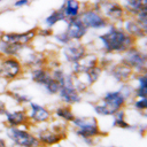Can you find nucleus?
Instances as JSON below:
<instances>
[{
	"label": "nucleus",
	"instance_id": "17",
	"mask_svg": "<svg viewBox=\"0 0 147 147\" xmlns=\"http://www.w3.org/2000/svg\"><path fill=\"white\" fill-rule=\"evenodd\" d=\"M64 32L67 33V36L69 37L71 41H82L87 34L88 30L82 23V21L77 17V18H72L65 22Z\"/></svg>",
	"mask_w": 147,
	"mask_h": 147
},
{
	"label": "nucleus",
	"instance_id": "32",
	"mask_svg": "<svg viewBox=\"0 0 147 147\" xmlns=\"http://www.w3.org/2000/svg\"><path fill=\"white\" fill-rule=\"evenodd\" d=\"M131 106L133 107L134 110L145 115V111L147 109V99L146 98H133L131 100Z\"/></svg>",
	"mask_w": 147,
	"mask_h": 147
},
{
	"label": "nucleus",
	"instance_id": "39",
	"mask_svg": "<svg viewBox=\"0 0 147 147\" xmlns=\"http://www.w3.org/2000/svg\"><path fill=\"white\" fill-rule=\"evenodd\" d=\"M0 147H9L7 145V141L3 139V138H0Z\"/></svg>",
	"mask_w": 147,
	"mask_h": 147
},
{
	"label": "nucleus",
	"instance_id": "18",
	"mask_svg": "<svg viewBox=\"0 0 147 147\" xmlns=\"http://www.w3.org/2000/svg\"><path fill=\"white\" fill-rule=\"evenodd\" d=\"M119 25L123 28V30L133 37L137 41H140L142 39H146L147 36V30L144 29L133 16H125L124 20L119 23Z\"/></svg>",
	"mask_w": 147,
	"mask_h": 147
},
{
	"label": "nucleus",
	"instance_id": "4",
	"mask_svg": "<svg viewBox=\"0 0 147 147\" xmlns=\"http://www.w3.org/2000/svg\"><path fill=\"white\" fill-rule=\"evenodd\" d=\"M88 5L100 11L102 16L113 24H119L126 16L123 7L117 0H93Z\"/></svg>",
	"mask_w": 147,
	"mask_h": 147
},
{
	"label": "nucleus",
	"instance_id": "37",
	"mask_svg": "<svg viewBox=\"0 0 147 147\" xmlns=\"http://www.w3.org/2000/svg\"><path fill=\"white\" fill-rule=\"evenodd\" d=\"M32 0H15L13 3L14 8H23V7H28L30 6Z\"/></svg>",
	"mask_w": 147,
	"mask_h": 147
},
{
	"label": "nucleus",
	"instance_id": "14",
	"mask_svg": "<svg viewBox=\"0 0 147 147\" xmlns=\"http://www.w3.org/2000/svg\"><path fill=\"white\" fill-rule=\"evenodd\" d=\"M107 72V75L116 83L118 84H124V83H129L132 80L134 72L125 64H123L122 62H115L113 63L107 70H105Z\"/></svg>",
	"mask_w": 147,
	"mask_h": 147
},
{
	"label": "nucleus",
	"instance_id": "30",
	"mask_svg": "<svg viewBox=\"0 0 147 147\" xmlns=\"http://www.w3.org/2000/svg\"><path fill=\"white\" fill-rule=\"evenodd\" d=\"M41 88H42L44 92H45L46 94H48V95H57V93H59V91H60V84H59L55 79L51 78Z\"/></svg>",
	"mask_w": 147,
	"mask_h": 147
},
{
	"label": "nucleus",
	"instance_id": "9",
	"mask_svg": "<svg viewBox=\"0 0 147 147\" xmlns=\"http://www.w3.org/2000/svg\"><path fill=\"white\" fill-rule=\"evenodd\" d=\"M78 18L87 28V30L92 31H103L109 24V22L102 16V14L92 8L88 3L84 5V8L79 14Z\"/></svg>",
	"mask_w": 147,
	"mask_h": 147
},
{
	"label": "nucleus",
	"instance_id": "28",
	"mask_svg": "<svg viewBox=\"0 0 147 147\" xmlns=\"http://www.w3.org/2000/svg\"><path fill=\"white\" fill-rule=\"evenodd\" d=\"M103 69L100 65H95L93 68H91L90 70H87L83 76H80L83 78V80L86 83V85L88 87H91L92 85H94L103 75Z\"/></svg>",
	"mask_w": 147,
	"mask_h": 147
},
{
	"label": "nucleus",
	"instance_id": "38",
	"mask_svg": "<svg viewBox=\"0 0 147 147\" xmlns=\"http://www.w3.org/2000/svg\"><path fill=\"white\" fill-rule=\"evenodd\" d=\"M7 110H8V109H7V106H6L5 101L0 99V116H3Z\"/></svg>",
	"mask_w": 147,
	"mask_h": 147
},
{
	"label": "nucleus",
	"instance_id": "40",
	"mask_svg": "<svg viewBox=\"0 0 147 147\" xmlns=\"http://www.w3.org/2000/svg\"><path fill=\"white\" fill-rule=\"evenodd\" d=\"M10 147H20V146H15V145H10Z\"/></svg>",
	"mask_w": 147,
	"mask_h": 147
},
{
	"label": "nucleus",
	"instance_id": "16",
	"mask_svg": "<svg viewBox=\"0 0 147 147\" xmlns=\"http://www.w3.org/2000/svg\"><path fill=\"white\" fill-rule=\"evenodd\" d=\"M3 116L6 126H30L28 111L24 107H20L13 110L8 109Z\"/></svg>",
	"mask_w": 147,
	"mask_h": 147
},
{
	"label": "nucleus",
	"instance_id": "27",
	"mask_svg": "<svg viewBox=\"0 0 147 147\" xmlns=\"http://www.w3.org/2000/svg\"><path fill=\"white\" fill-rule=\"evenodd\" d=\"M26 47L17 44H9L0 40V57H7V56H18L21 51Z\"/></svg>",
	"mask_w": 147,
	"mask_h": 147
},
{
	"label": "nucleus",
	"instance_id": "3",
	"mask_svg": "<svg viewBox=\"0 0 147 147\" xmlns=\"http://www.w3.org/2000/svg\"><path fill=\"white\" fill-rule=\"evenodd\" d=\"M127 100L121 93L119 90H110L107 91L99 102L92 105L93 111L101 117L113 116L117 110L125 108Z\"/></svg>",
	"mask_w": 147,
	"mask_h": 147
},
{
	"label": "nucleus",
	"instance_id": "25",
	"mask_svg": "<svg viewBox=\"0 0 147 147\" xmlns=\"http://www.w3.org/2000/svg\"><path fill=\"white\" fill-rule=\"evenodd\" d=\"M111 126L113 127H117V129H122V130H132V129L136 127V126H133L132 124H130L126 121V111H125L124 108L117 110L113 115Z\"/></svg>",
	"mask_w": 147,
	"mask_h": 147
},
{
	"label": "nucleus",
	"instance_id": "7",
	"mask_svg": "<svg viewBox=\"0 0 147 147\" xmlns=\"http://www.w3.org/2000/svg\"><path fill=\"white\" fill-rule=\"evenodd\" d=\"M25 68L17 56L0 57V80L14 82L23 77Z\"/></svg>",
	"mask_w": 147,
	"mask_h": 147
},
{
	"label": "nucleus",
	"instance_id": "26",
	"mask_svg": "<svg viewBox=\"0 0 147 147\" xmlns=\"http://www.w3.org/2000/svg\"><path fill=\"white\" fill-rule=\"evenodd\" d=\"M5 94L7 96H9L11 100L15 101V103L20 107H24V106H28L32 99L31 96L28 94V93H24L23 91L21 90H8L5 92Z\"/></svg>",
	"mask_w": 147,
	"mask_h": 147
},
{
	"label": "nucleus",
	"instance_id": "11",
	"mask_svg": "<svg viewBox=\"0 0 147 147\" xmlns=\"http://www.w3.org/2000/svg\"><path fill=\"white\" fill-rule=\"evenodd\" d=\"M87 52H88V48L83 41H70L67 45L61 47L60 54L63 61L67 64L71 65L78 62L79 60H82L87 54Z\"/></svg>",
	"mask_w": 147,
	"mask_h": 147
},
{
	"label": "nucleus",
	"instance_id": "36",
	"mask_svg": "<svg viewBox=\"0 0 147 147\" xmlns=\"http://www.w3.org/2000/svg\"><path fill=\"white\" fill-rule=\"evenodd\" d=\"M136 20H137V22L144 28V29H146L147 30V10H145V11H141V13H139V14H137L136 16H133Z\"/></svg>",
	"mask_w": 147,
	"mask_h": 147
},
{
	"label": "nucleus",
	"instance_id": "42",
	"mask_svg": "<svg viewBox=\"0 0 147 147\" xmlns=\"http://www.w3.org/2000/svg\"><path fill=\"white\" fill-rule=\"evenodd\" d=\"M110 147H115V146H110Z\"/></svg>",
	"mask_w": 147,
	"mask_h": 147
},
{
	"label": "nucleus",
	"instance_id": "21",
	"mask_svg": "<svg viewBox=\"0 0 147 147\" xmlns=\"http://www.w3.org/2000/svg\"><path fill=\"white\" fill-rule=\"evenodd\" d=\"M124 9L126 16H136L147 10V0H117Z\"/></svg>",
	"mask_w": 147,
	"mask_h": 147
},
{
	"label": "nucleus",
	"instance_id": "24",
	"mask_svg": "<svg viewBox=\"0 0 147 147\" xmlns=\"http://www.w3.org/2000/svg\"><path fill=\"white\" fill-rule=\"evenodd\" d=\"M132 80H134V98H146L147 95V77L146 72L134 74Z\"/></svg>",
	"mask_w": 147,
	"mask_h": 147
},
{
	"label": "nucleus",
	"instance_id": "33",
	"mask_svg": "<svg viewBox=\"0 0 147 147\" xmlns=\"http://www.w3.org/2000/svg\"><path fill=\"white\" fill-rule=\"evenodd\" d=\"M52 38H53V39H54V41H55L57 45H60L61 47H62V46H64V45H67L68 42H70V41H71V40L69 39V37L67 36V33L64 32V30H61V31H57V32H55V31H54V33H53Z\"/></svg>",
	"mask_w": 147,
	"mask_h": 147
},
{
	"label": "nucleus",
	"instance_id": "22",
	"mask_svg": "<svg viewBox=\"0 0 147 147\" xmlns=\"http://www.w3.org/2000/svg\"><path fill=\"white\" fill-rule=\"evenodd\" d=\"M29 76H30V79L32 80V83H34L39 87H42L52 78L51 70L47 67L30 69L29 70Z\"/></svg>",
	"mask_w": 147,
	"mask_h": 147
},
{
	"label": "nucleus",
	"instance_id": "19",
	"mask_svg": "<svg viewBox=\"0 0 147 147\" xmlns=\"http://www.w3.org/2000/svg\"><path fill=\"white\" fill-rule=\"evenodd\" d=\"M98 62H99V55H96L95 53L87 52V54L82 60L70 65V72L76 76H83L87 70L98 65Z\"/></svg>",
	"mask_w": 147,
	"mask_h": 147
},
{
	"label": "nucleus",
	"instance_id": "2",
	"mask_svg": "<svg viewBox=\"0 0 147 147\" xmlns=\"http://www.w3.org/2000/svg\"><path fill=\"white\" fill-rule=\"evenodd\" d=\"M74 126V133L86 146H94V139L106 134L100 129L99 122L94 116H75L70 123Z\"/></svg>",
	"mask_w": 147,
	"mask_h": 147
},
{
	"label": "nucleus",
	"instance_id": "1",
	"mask_svg": "<svg viewBox=\"0 0 147 147\" xmlns=\"http://www.w3.org/2000/svg\"><path fill=\"white\" fill-rule=\"evenodd\" d=\"M99 51L102 54H123L137 44V40L127 34L119 24L109 23L108 26L96 36Z\"/></svg>",
	"mask_w": 147,
	"mask_h": 147
},
{
	"label": "nucleus",
	"instance_id": "5",
	"mask_svg": "<svg viewBox=\"0 0 147 147\" xmlns=\"http://www.w3.org/2000/svg\"><path fill=\"white\" fill-rule=\"evenodd\" d=\"M121 60L123 64L127 65L134 74H144L147 68V54L144 48L138 44L130 47L123 54H121Z\"/></svg>",
	"mask_w": 147,
	"mask_h": 147
},
{
	"label": "nucleus",
	"instance_id": "34",
	"mask_svg": "<svg viewBox=\"0 0 147 147\" xmlns=\"http://www.w3.org/2000/svg\"><path fill=\"white\" fill-rule=\"evenodd\" d=\"M113 63H115V62H114V57H113V55H110V54H102V55L99 56L98 65H100V67L103 69V71L107 70Z\"/></svg>",
	"mask_w": 147,
	"mask_h": 147
},
{
	"label": "nucleus",
	"instance_id": "35",
	"mask_svg": "<svg viewBox=\"0 0 147 147\" xmlns=\"http://www.w3.org/2000/svg\"><path fill=\"white\" fill-rule=\"evenodd\" d=\"M53 33H54V29L48 26H42L37 29V37H40V38H49L53 36Z\"/></svg>",
	"mask_w": 147,
	"mask_h": 147
},
{
	"label": "nucleus",
	"instance_id": "20",
	"mask_svg": "<svg viewBox=\"0 0 147 147\" xmlns=\"http://www.w3.org/2000/svg\"><path fill=\"white\" fill-rule=\"evenodd\" d=\"M83 8L84 5L79 0H63L59 9L63 13L67 21H69L72 18H77L82 13Z\"/></svg>",
	"mask_w": 147,
	"mask_h": 147
},
{
	"label": "nucleus",
	"instance_id": "15",
	"mask_svg": "<svg viewBox=\"0 0 147 147\" xmlns=\"http://www.w3.org/2000/svg\"><path fill=\"white\" fill-rule=\"evenodd\" d=\"M34 136L37 137L40 146H46V147H52V146L59 145L63 140V138H65L64 136L52 130L49 126L37 127Z\"/></svg>",
	"mask_w": 147,
	"mask_h": 147
},
{
	"label": "nucleus",
	"instance_id": "10",
	"mask_svg": "<svg viewBox=\"0 0 147 147\" xmlns=\"http://www.w3.org/2000/svg\"><path fill=\"white\" fill-rule=\"evenodd\" d=\"M17 57L21 60L25 70L47 67V62H48V56L42 52L36 51L34 48H32L31 45L24 47Z\"/></svg>",
	"mask_w": 147,
	"mask_h": 147
},
{
	"label": "nucleus",
	"instance_id": "8",
	"mask_svg": "<svg viewBox=\"0 0 147 147\" xmlns=\"http://www.w3.org/2000/svg\"><path fill=\"white\" fill-rule=\"evenodd\" d=\"M74 79H75V75L71 72H67L65 78L61 83L60 91L57 93L60 101L71 107L80 103L83 100V94H80L74 86Z\"/></svg>",
	"mask_w": 147,
	"mask_h": 147
},
{
	"label": "nucleus",
	"instance_id": "31",
	"mask_svg": "<svg viewBox=\"0 0 147 147\" xmlns=\"http://www.w3.org/2000/svg\"><path fill=\"white\" fill-rule=\"evenodd\" d=\"M118 90L121 91V93L124 95V98L127 101H131L134 98V87H133V84H131V82L121 84V86L118 87Z\"/></svg>",
	"mask_w": 147,
	"mask_h": 147
},
{
	"label": "nucleus",
	"instance_id": "13",
	"mask_svg": "<svg viewBox=\"0 0 147 147\" xmlns=\"http://www.w3.org/2000/svg\"><path fill=\"white\" fill-rule=\"evenodd\" d=\"M37 38V29L32 28L22 32H1L0 40L9 44H17L22 46H29Z\"/></svg>",
	"mask_w": 147,
	"mask_h": 147
},
{
	"label": "nucleus",
	"instance_id": "6",
	"mask_svg": "<svg viewBox=\"0 0 147 147\" xmlns=\"http://www.w3.org/2000/svg\"><path fill=\"white\" fill-rule=\"evenodd\" d=\"M6 137L11 145L20 147H40V144L28 126H6Z\"/></svg>",
	"mask_w": 147,
	"mask_h": 147
},
{
	"label": "nucleus",
	"instance_id": "29",
	"mask_svg": "<svg viewBox=\"0 0 147 147\" xmlns=\"http://www.w3.org/2000/svg\"><path fill=\"white\" fill-rule=\"evenodd\" d=\"M65 23L67 22V18L65 16L63 15V13L57 8V9H53L45 18H44V24L45 26H48V28H54L55 25H57L59 23Z\"/></svg>",
	"mask_w": 147,
	"mask_h": 147
},
{
	"label": "nucleus",
	"instance_id": "23",
	"mask_svg": "<svg viewBox=\"0 0 147 147\" xmlns=\"http://www.w3.org/2000/svg\"><path fill=\"white\" fill-rule=\"evenodd\" d=\"M52 116H54L55 118H57L60 122H63L65 124L68 123H71L72 119L75 118V114H74V110L71 108V106H68V105H60L57 106L53 111H52Z\"/></svg>",
	"mask_w": 147,
	"mask_h": 147
},
{
	"label": "nucleus",
	"instance_id": "12",
	"mask_svg": "<svg viewBox=\"0 0 147 147\" xmlns=\"http://www.w3.org/2000/svg\"><path fill=\"white\" fill-rule=\"evenodd\" d=\"M28 116L30 125H44L52 121V111L46 107L38 102L31 101L28 105Z\"/></svg>",
	"mask_w": 147,
	"mask_h": 147
},
{
	"label": "nucleus",
	"instance_id": "41",
	"mask_svg": "<svg viewBox=\"0 0 147 147\" xmlns=\"http://www.w3.org/2000/svg\"><path fill=\"white\" fill-rule=\"evenodd\" d=\"M1 2H2V0H0V5H1Z\"/></svg>",
	"mask_w": 147,
	"mask_h": 147
}]
</instances>
